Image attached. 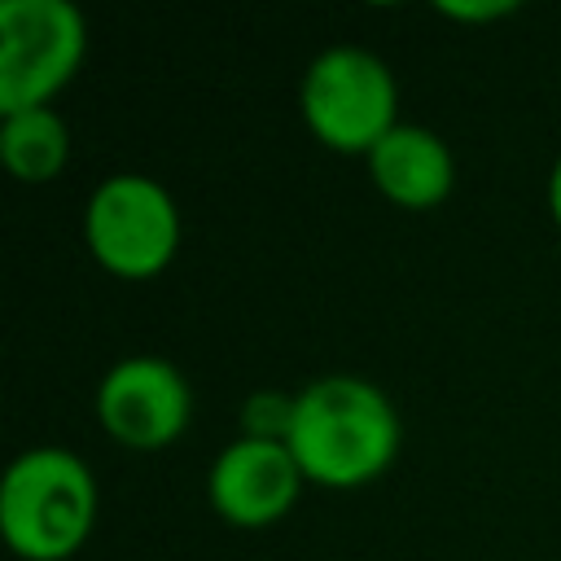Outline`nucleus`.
<instances>
[{"instance_id":"10","label":"nucleus","mask_w":561,"mask_h":561,"mask_svg":"<svg viewBox=\"0 0 561 561\" xmlns=\"http://www.w3.org/2000/svg\"><path fill=\"white\" fill-rule=\"evenodd\" d=\"M513 9H517L513 0H482V4L443 0V4H438V13H447V18H456V22H486V18H504V13H513Z\"/></svg>"},{"instance_id":"1","label":"nucleus","mask_w":561,"mask_h":561,"mask_svg":"<svg viewBox=\"0 0 561 561\" xmlns=\"http://www.w3.org/2000/svg\"><path fill=\"white\" fill-rule=\"evenodd\" d=\"M285 447L302 478L320 486H364L399 451V416L390 399L359 377H320L294 399Z\"/></svg>"},{"instance_id":"9","label":"nucleus","mask_w":561,"mask_h":561,"mask_svg":"<svg viewBox=\"0 0 561 561\" xmlns=\"http://www.w3.org/2000/svg\"><path fill=\"white\" fill-rule=\"evenodd\" d=\"M0 158L4 167L26 180V184H44L53 180L66 158H70V131L53 110H26V114H9L0 127Z\"/></svg>"},{"instance_id":"2","label":"nucleus","mask_w":561,"mask_h":561,"mask_svg":"<svg viewBox=\"0 0 561 561\" xmlns=\"http://www.w3.org/2000/svg\"><path fill=\"white\" fill-rule=\"evenodd\" d=\"M96 517V486L88 465L61 447L22 451L0 486V526L18 557L61 561L70 557Z\"/></svg>"},{"instance_id":"5","label":"nucleus","mask_w":561,"mask_h":561,"mask_svg":"<svg viewBox=\"0 0 561 561\" xmlns=\"http://www.w3.org/2000/svg\"><path fill=\"white\" fill-rule=\"evenodd\" d=\"M180 245V215L162 184L145 175H114L88 202L92 259L127 280L158 276Z\"/></svg>"},{"instance_id":"4","label":"nucleus","mask_w":561,"mask_h":561,"mask_svg":"<svg viewBox=\"0 0 561 561\" xmlns=\"http://www.w3.org/2000/svg\"><path fill=\"white\" fill-rule=\"evenodd\" d=\"M302 118L337 153H373L394 123V79L364 48H329L307 66Z\"/></svg>"},{"instance_id":"8","label":"nucleus","mask_w":561,"mask_h":561,"mask_svg":"<svg viewBox=\"0 0 561 561\" xmlns=\"http://www.w3.org/2000/svg\"><path fill=\"white\" fill-rule=\"evenodd\" d=\"M373 184L408 210H430L451 193L456 167L447 145L425 127H394L373 153H368Z\"/></svg>"},{"instance_id":"3","label":"nucleus","mask_w":561,"mask_h":561,"mask_svg":"<svg viewBox=\"0 0 561 561\" xmlns=\"http://www.w3.org/2000/svg\"><path fill=\"white\" fill-rule=\"evenodd\" d=\"M83 18L66 0L0 4V114L48 110L83 61Z\"/></svg>"},{"instance_id":"7","label":"nucleus","mask_w":561,"mask_h":561,"mask_svg":"<svg viewBox=\"0 0 561 561\" xmlns=\"http://www.w3.org/2000/svg\"><path fill=\"white\" fill-rule=\"evenodd\" d=\"M302 469L285 443L272 438H241L219 451L210 469V504L232 526H272L298 500Z\"/></svg>"},{"instance_id":"11","label":"nucleus","mask_w":561,"mask_h":561,"mask_svg":"<svg viewBox=\"0 0 561 561\" xmlns=\"http://www.w3.org/2000/svg\"><path fill=\"white\" fill-rule=\"evenodd\" d=\"M548 206H552V219L561 224V158L552 167V180H548Z\"/></svg>"},{"instance_id":"6","label":"nucleus","mask_w":561,"mask_h":561,"mask_svg":"<svg viewBox=\"0 0 561 561\" xmlns=\"http://www.w3.org/2000/svg\"><path fill=\"white\" fill-rule=\"evenodd\" d=\"M188 386L167 359H123L96 390L101 425L127 447H167L188 425Z\"/></svg>"}]
</instances>
